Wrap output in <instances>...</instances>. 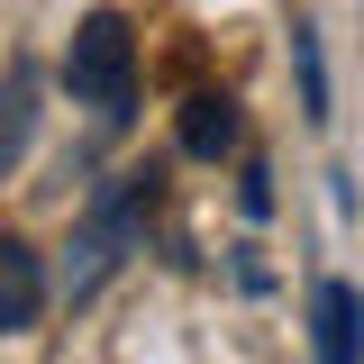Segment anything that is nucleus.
<instances>
[{
    "label": "nucleus",
    "instance_id": "obj_1",
    "mask_svg": "<svg viewBox=\"0 0 364 364\" xmlns=\"http://www.w3.org/2000/svg\"><path fill=\"white\" fill-rule=\"evenodd\" d=\"M64 91L82 100L91 119H109V128L136 109V37H128L119 9H91L82 28H73V46H64Z\"/></svg>",
    "mask_w": 364,
    "mask_h": 364
},
{
    "label": "nucleus",
    "instance_id": "obj_2",
    "mask_svg": "<svg viewBox=\"0 0 364 364\" xmlns=\"http://www.w3.org/2000/svg\"><path fill=\"white\" fill-rule=\"evenodd\" d=\"M146 210H155V173H119L109 191H100V210H91L82 237H73V273H64V291H73V301L100 291V273L128 255V237L146 228Z\"/></svg>",
    "mask_w": 364,
    "mask_h": 364
},
{
    "label": "nucleus",
    "instance_id": "obj_3",
    "mask_svg": "<svg viewBox=\"0 0 364 364\" xmlns=\"http://www.w3.org/2000/svg\"><path fill=\"white\" fill-rule=\"evenodd\" d=\"M310 346H318V364H364V291L355 282H318L310 291Z\"/></svg>",
    "mask_w": 364,
    "mask_h": 364
},
{
    "label": "nucleus",
    "instance_id": "obj_4",
    "mask_svg": "<svg viewBox=\"0 0 364 364\" xmlns=\"http://www.w3.org/2000/svg\"><path fill=\"white\" fill-rule=\"evenodd\" d=\"M37 310H46V264H37L28 237L0 228V328L18 337V328H37Z\"/></svg>",
    "mask_w": 364,
    "mask_h": 364
},
{
    "label": "nucleus",
    "instance_id": "obj_5",
    "mask_svg": "<svg viewBox=\"0 0 364 364\" xmlns=\"http://www.w3.org/2000/svg\"><path fill=\"white\" fill-rule=\"evenodd\" d=\"M182 155H200V164L237 155V100L228 91H191L182 100Z\"/></svg>",
    "mask_w": 364,
    "mask_h": 364
},
{
    "label": "nucleus",
    "instance_id": "obj_6",
    "mask_svg": "<svg viewBox=\"0 0 364 364\" xmlns=\"http://www.w3.org/2000/svg\"><path fill=\"white\" fill-rule=\"evenodd\" d=\"M28 119H37V73L9 64V82H0V173H9V155L28 146Z\"/></svg>",
    "mask_w": 364,
    "mask_h": 364
},
{
    "label": "nucleus",
    "instance_id": "obj_7",
    "mask_svg": "<svg viewBox=\"0 0 364 364\" xmlns=\"http://www.w3.org/2000/svg\"><path fill=\"white\" fill-rule=\"evenodd\" d=\"M291 64H301V109L328 119V64H318V28H310V18L291 28Z\"/></svg>",
    "mask_w": 364,
    "mask_h": 364
},
{
    "label": "nucleus",
    "instance_id": "obj_8",
    "mask_svg": "<svg viewBox=\"0 0 364 364\" xmlns=\"http://www.w3.org/2000/svg\"><path fill=\"white\" fill-rule=\"evenodd\" d=\"M237 200H246V219H264V210H273V182H264V164H246V191H237Z\"/></svg>",
    "mask_w": 364,
    "mask_h": 364
}]
</instances>
